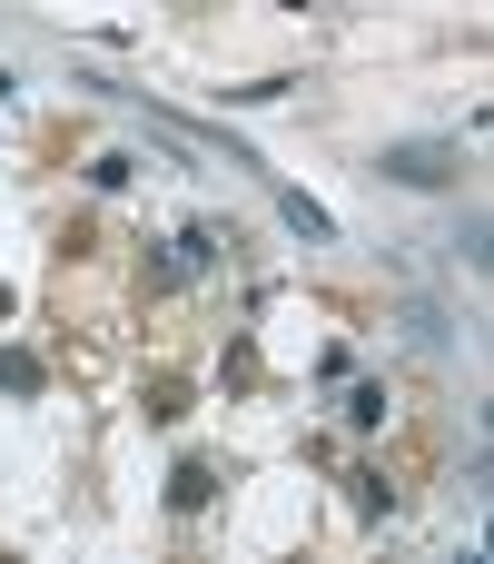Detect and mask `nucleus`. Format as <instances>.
I'll list each match as a JSON object with an SVG mask.
<instances>
[{
	"label": "nucleus",
	"instance_id": "f257e3e1",
	"mask_svg": "<svg viewBox=\"0 0 494 564\" xmlns=\"http://www.w3.org/2000/svg\"><path fill=\"white\" fill-rule=\"evenodd\" d=\"M376 178H396V188H446V178H455V149H446V139H396V149L376 159Z\"/></svg>",
	"mask_w": 494,
	"mask_h": 564
},
{
	"label": "nucleus",
	"instance_id": "f03ea898",
	"mask_svg": "<svg viewBox=\"0 0 494 564\" xmlns=\"http://www.w3.org/2000/svg\"><path fill=\"white\" fill-rule=\"evenodd\" d=\"M277 208H287V228H307V238H337V218H327L317 198H297V188H277Z\"/></svg>",
	"mask_w": 494,
	"mask_h": 564
},
{
	"label": "nucleus",
	"instance_id": "7ed1b4c3",
	"mask_svg": "<svg viewBox=\"0 0 494 564\" xmlns=\"http://www.w3.org/2000/svg\"><path fill=\"white\" fill-rule=\"evenodd\" d=\"M0 387L30 397V387H40V357H30V347H0Z\"/></svg>",
	"mask_w": 494,
	"mask_h": 564
},
{
	"label": "nucleus",
	"instance_id": "20e7f679",
	"mask_svg": "<svg viewBox=\"0 0 494 564\" xmlns=\"http://www.w3.org/2000/svg\"><path fill=\"white\" fill-rule=\"evenodd\" d=\"M168 506H178V516H198V506H208V466H178V486H168Z\"/></svg>",
	"mask_w": 494,
	"mask_h": 564
}]
</instances>
